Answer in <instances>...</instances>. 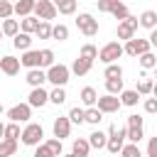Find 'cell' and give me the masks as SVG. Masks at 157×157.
<instances>
[{
    "label": "cell",
    "mask_w": 157,
    "mask_h": 157,
    "mask_svg": "<svg viewBox=\"0 0 157 157\" xmlns=\"http://www.w3.org/2000/svg\"><path fill=\"white\" fill-rule=\"evenodd\" d=\"M128 140V128H118V125H110L108 128V142H105V150L110 155H118L120 147L125 145Z\"/></svg>",
    "instance_id": "1"
},
{
    "label": "cell",
    "mask_w": 157,
    "mask_h": 157,
    "mask_svg": "<svg viewBox=\"0 0 157 157\" xmlns=\"http://www.w3.org/2000/svg\"><path fill=\"white\" fill-rule=\"evenodd\" d=\"M20 137H22V145H27V147H37V145L44 140V128H42L39 123H27L25 130L20 132Z\"/></svg>",
    "instance_id": "2"
},
{
    "label": "cell",
    "mask_w": 157,
    "mask_h": 157,
    "mask_svg": "<svg viewBox=\"0 0 157 157\" xmlns=\"http://www.w3.org/2000/svg\"><path fill=\"white\" fill-rule=\"evenodd\" d=\"M69 78H71V69L66 64H52L47 69V81L54 83V86H66Z\"/></svg>",
    "instance_id": "3"
},
{
    "label": "cell",
    "mask_w": 157,
    "mask_h": 157,
    "mask_svg": "<svg viewBox=\"0 0 157 157\" xmlns=\"http://www.w3.org/2000/svg\"><path fill=\"white\" fill-rule=\"evenodd\" d=\"M76 27H78V32L86 34V37H96V34H98V20H96L91 12H81V15L76 17Z\"/></svg>",
    "instance_id": "4"
},
{
    "label": "cell",
    "mask_w": 157,
    "mask_h": 157,
    "mask_svg": "<svg viewBox=\"0 0 157 157\" xmlns=\"http://www.w3.org/2000/svg\"><path fill=\"white\" fill-rule=\"evenodd\" d=\"M120 56H123V44H120V42H108V44H103V47L98 49V59H101L103 64L118 61Z\"/></svg>",
    "instance_id": "5"
},
{
    "label": "cell",
    "mask_w": 157,
    "mask_h": 157,
    "mask_svg": "<svg viewBox=\"0 0 157 157\" xmlns=\"http://www.w3.org/2000/svg\"><path fill=\"white\" fill-rule=\"evenodd\" d=\"M147 49H152V44H150V39H135V37H130V39H125V47H123V54H128V56H140L142 52H147Z\"/></svg>",
    "instance_id": "6"
},
{
    "label": "cell",
    "mask_w": 157,
    "mask_h": 157,
    "mask_svg": "<svg viewBox=\"0 0 157 157\" xmlns=\"http://www.w3.org/2000/svg\"><path fill=\"white\" fill-rule=\"evenodd\" d=\"M137 17H132V15H128V17H123L120 22H118V39H130V37H135V29H137Z\"/></svg>",
    "instance_id": "7"
},
{
    "label": "cell",
    "mask_w": 157,
    "mask_h": 157,
    "mask_svg": "<svg viewBox=\"0 0 157 157\" xmlns=\"http://www.w3.org/2000/svg\"><path fill=\"white\" fill-rule=\"evenodd\" d=\"M34 15L39 20H54L59 12H56V5L52 0H37L34 2Z\"/></svg>",
    "instance_id": "8"
},
{
    "label": "cell",
    "mask_w": 157,
    "mask_h": 157,
    "mask_svg": "<svg viewBox=\"0 0 157 157\" xmlns=\"http://www.w3.org/2000/svg\"><path fill=\"white\" fill-rule=\"evenodd\" d=\"M96 105H98V108L103 110V115H105V113H118L123 103H120V98H118L115 93H105V96H101V98L96 101Z\"/></svg>",
    "instance_id": "9"
},
{
    "label": "cell",
    "mask_w": 157,
    "mask_h": 157,
    "mask_svg": "<svg viewBox=\"0 0 157 157\" xmlns=\"http://www.w3.org/2000/svg\"><path fill=\"white\" fill-rule=\"evenodd\" d=\"M7 118L15 120V123H27L32 118V105L29 103H17V105H12L7 110Z\"/></svg>",
    "instance_id": "10"
},
{
    "label": "cell",
    "mask_w": 157,
    "mask_h": 157,
    "mask_svg": "<svg viewBox=\"0 0 157 157\" xmlns=\"http://www.w3.org/2000/svg\"><path fill=\"white\" fill-rule=\"evenodd\" d=\"M27 103H29L32 108H42V105L49 103V93H47L42 86H32V91H29V96H27Z\"/></svg>",
    "instance_id": "11"
},
{
    "label": "cell",
    "mask_w": 157,
    "mask_h": 157,
    "mask_svg": "<svg viewBox=\"0 0 157 157\" xmlns=\"http://www.w3.org/2000/svg\"><path fill=\"white\" fill-rule=\"evenodd\" d=\"M20 66H22V64H20V59H17V56H10V54H7V56H2V59H0V71H2V74H7V76L20 74Z\"/></svg>",
    "instance_id": "12"
},
{
    "label": "cell",
    "mask_w": 157,
    "mask_h": 157,
    "mask_svg": "<svg viewBox=\"0 0 157 157\" xmlns=\"http://www.w3.org/2000/svg\"><path fill=\"white\" fill-rule=\"evenodd\" d=\"M52 130H54V137H59V140L69 137V132H71V120H69V115H66V118H56Z\"/></svg>",
    "instance_id": "13"
},
{
    "label": "cell",
    "mask_w": 157,
    "mask_h": 157,
    "mask_svg": "<svg viewBox=\"0 0 157 157\" xmlns=\"http://www.w3.org/2000/svg\"><path fill=\"white\" fill-rule=\"evenodd\" d=\"M20 64L25 66V69H34V66H39V52L37 49H25L22 52V56H20Z\"/></svg>",
    "instance_id": "14"
},
{
    "label": "cell",
    "mask_w": 157,
    "mask_h": 157,
    "mask_svg": "<svg viewBox=\"0 0 157 157\" xmlns=\"http://www.w3.org/2000/svg\"><path fill=\"white\" fill-rule=\"evenodd\" d=\"M91 66H93V61L78 56V59H74V64H71L69 69H71V74H76V76H86V74L91 71Z\"/></svg>",
    "instance_id": "15"
},
{
    "label": "cell",
    "mask_w": 157,
    "mask_h": 157,
    "mask_svg": "<svg viewBox=\"0 0 157 157\" xmlns=\"http://www.w3.org/2000/svg\"><path fill=\"white\" fill-rule=\"evenodd\" d=\"M29 86H42L44 81H47V71H42V66H34V69H29L27 71V78H25Z\"/></svg>",
    "instance_id": "16"
},
{
    "label": "cell",
    "mask_w": 157,
    "mask_h": 157,
    "mask_svg": "<svg viewBox=\"0 0 157 157\" xmlns=\"http://www.w3.org/2000/svg\"><path fill=\"white\" fill-rule=\"evenodd\" d=\"M12 44H15V49H20V52H25V49H29L32 47V34L29 32H17L15 37H12Z\"/></svg>",
    "instance_id": "17"
},
{
    "label": "cell",
    "mask_w": 157,
    "mask_h": 157,
    "mask_svg": "<svg viewBox=\"0 0 157 157\" xmlns=\"http://www.w3.org/2000/svg\"><path fill=\"white\" fill-rule=\"evenodd\" d=\"M78 98H81V103L88 108V105H96L98 93H96V88H93V86H83V88H81V93H78Z\"/></svg>",
    "instance_id": "18"
},
{
    "label": "cell",
    "mask_w": 157,
    "mask_h": 157,
    "mask_svg": "<svg viewBox=\"0 0 157 157\" xmlns=\"http://www.w3.org/2000/svg\"><path fill=\"white\" fill-rule=\"evenodd\" d=\"M103 120V110L98 108V105H88L86 108V115H83V123H88V125H98Z\"/></svg>",
    "instance_id": "19"
},
{
    "label": "cell",
    "mask_w": 157,
    "mask_h": 157,
    "mask_svg": "<svg viewBox=\"0 0 157 157\" xmlns=\"http://www.w3.org/2000/svg\"><path fill=\"white\" fill-rule=\"evenodd\" d=\"M88 142H91V150H103L105 142H108V135H105L103 130H93V132L88 135Z\"/></svg>",
    "instance_id": "20"
},
{
    "label": "cell",
    "mask_w": 157,
    "mask_h": 157,
    "mask_svg": "<svg viewBox=\"0 0 157 157\" xmlns=\"http://www.w3.org/2000/svg\"><path fill=\"white\" fill-rule=\"evenodd\" d=\"M34 2L37 0H17L12 7H15V15L17 17H25V15H32L34 12Z\"/></svg>",
    "instance_id": "21"
},
{
    "label": "cell",
    "mask_w": 157,
    "mask_h": 157,
    "mask_svg": "<svg viewBox=\"0 0 157 157\" xmlns=\"http://www.w3.org/2000/svg\"><path fill=\"white\" fill-rule=\"evenodd\" d=\"M118 96H120V103H123V105H130V108H132V105H137V101H140V93H137L135 88H128V91L123 88Z\"/></svg>",
    "instance_id": "22"
},
{
    "label": "cell",
    "mask_w": 157,
    "mask_h": 157,
    "mask_svg": "<svg viewBox=\"0 0 157 157\" xmlns=\"http://www.w3.org/2000/svg\"><path fill=\"white\" fill-rule=\"evenodd\" d=\"M71 152H74L76 157H86V155L91 152V142H88L86 137H78V140H74V145H71Z\"/></svg>",
    "instance_id": "23"
},
{
    "label": "cell",
    "mask_w": 157,
    "mask_h": 157,
    "mask_svg": "<svg viewBox=\"0 0 157 157\" xmlns=\"http://www.w3.org/2000/svg\"><path fill=\"white\" fill-rule=\"evenodd\" d=\"M37 25H39V17H37V15H25V17L20 20V29H22V32H29V34H34Z\"/></svg>",
    "instance_id": "24"
},
{
    "label": "cell",
    "mask_w": 157,
    "mask_h": 157,
    "mask_svg": "<svg viewBox=\"0 0 157 157\" xmlns=\"http://www.w3.org/2000/svg\"><path fill=\"white\" fill-rule=\"evenodd\" d=\"M140 27H145V29H152V27H157V12L155 10H145L142 15H140Z\"/></svg>",
    "instance_id": "25"
},
{
    "label": "cell",
    "mask_w": 157,
    "mask_h": 157,
    "mask_svg": "<svg viewBox=\"0 0 157 157\" xmlns=\"http://www.w3.org/2000/svg\"><path fill=\"white\" fill-rule=\"evenodd\" d=\"M56 5V12L59 15H74L76 12V0H52Z\"/></svg>",
    "instance_id": "26"
},
{
    "label": "cell",
    "mask_w": 157,
    "mask_h": 157,
    "mask_svg": "<svg viewBox=\"0 0 157 157\" xmlns=\"http://www.w3.org/2000/svg\"><path fill=\"white\" fill-rule=\"evenodd\" d=\"M17 32H20V20L5 17V20H2V34H5V37H15Z\"/></svg>",
    "instance_id": "27"
},
{
    "label": "cell",
    "mask_w": 157,
    "mask_h": 157,
    "mask_svg": "<svg viewBox=\"0 0 157 157\" xmlns=\"http://www.w3.org/2000/svg\"><path fill=\"white\" fill-rule=\"evenodd\" d=\"M115 20H123V17H128L130 12H128V7H125V2H120V0H110V10H108Z\"/></svg>",
    "instance_id": "28"
},
{
    "label": "cell",
    "mask_w": 157,
    "mask_h": 157,
    "mask_svg": "<svg viewBox=\"0 0 157 157\" xmlns=\"http://www.w3.org/2000/svg\"><path fill=\"white\" fill-rule=\"evenodd\" d=\"M17 152V140H10V137H2L0 140V157H10Z\"/></svg>",
    "instance_id": "29"
},
{
    "label": "cell",
    "mask_w": 157,
    "mask_h": 157,
    "mask_svg": "<svg viewBox=\"0 0 157 157\" xmlns=\"http://www.w3.org/2000/svg\"><path fill=\"white\" fill-rule=\"evenodd\" d=\"M34 34H37V39H52V22L49 20H39Z\"/></svg>",
    "instance_id": "30"
},
{
    "label": "cell",
    "mask_w": 157,
    "mask_h": 157,
    "mask_svg": "<svg viewBox=\"0 0 157 157\" xmlns=\"http://www.w3.org/2000/svg\"><path fill=\"white\" fill-rule=\"evenodd\" d=\"M52 39H56V42H66L69 39V27L66 25H52Z\"/></svg>",
    "instance_id": "31"
},
{
    "label": "cell",
    "mask_w": 157,
    "mask_h": 157,
    "mask_svg": "<svg viewBox=\"0 0 157 157\" xmlns=\"http://www.w3.org/2000/svg\"><path fill=\"white\" fill-rule=\"evenodd\" d=\"M137 59H140V66H142V69H155V66H157V56L152 54V49L142 52Z\"/></svg>",
    "instance_id": "32"
},
{
    "label": "cell",
    "mask_w": 157,
    "mask_h": 157,
    "mask_svg": "<svg viewBox=\"0 0 157 157\" xmlns=\"http://www.w3.org/2000/svg\"><path fill=\"white\" fill-rule=\"evenodd\" d=\"M103 76H105V78H120V76H123V66H120L118 61H110V64H105Z\"/></svg>",
    "instance_id": "33"
},
{
    "label": "cell",
    "mask_w": 157,
    "mask_h": 157,
    "mask_svg": "<svg viewBox=\"0 0 157 157\" xmlns=\"http://www.w3.org/2000/svg\"><path fill=\"white\" fill-rule=\"evenodd\" d=\"M49 101H52V103H56V105L66 103V91H64V86H54V88L49 91Z\"/></svg>",
    "instance_id": "34"
},
{
    "label": "cell",
    "mask_w": 157,
    "mask_h": 157,
    "mask_svg": "<svg viewBox=\"0 0 157 157\" xmlns=\"http://www.w3.org/2000/svg\"><path fill=\"white\" fill-rule=\"evenodd\" d=\"M78 56H83V59H88V61H96V59H98V49H96L93 44H83L81 52H78Z\"/></svg>",
    "instance_id": "35"
},
{
    "label": "cell",
    "mask_w": 157,
    "mask_h": 157,
    "mask_svg": "<svg viewBox=\"0 0 157 157\" xmlns=\"http://www.w3.org/2000/svg\"><path fill=\"white\" fill-rule=\"evenodd\" d=\"M105 91L118 96V93L123 91V76H120V78H105Z\"/></svg>",
    "instance_id": "36"
},
{
    "label": "cell",
    "mask_w": 157,
    "mask_h": 157,
    "mask_svg": "<svg viewBox=\"0 0 157 157\" xmlns=\"http://www.w3.org/2000/svg\"><path fill=\"white\" fill-rule=\"evenodd\" d=\"M152 86H155V83H152L147 76H142V78L137 81V88H135V91H137L140 96H150V93H152Z\"/></svg>",
    "instance_id": "37"
},
{
    "label": "cell",
    "mask_w": 157,
    "mask_h": 157,
    "mask_svg": "<svg viewBox=\"0 0 157 157\" xmlns=\"http://www.w3.org/2000/svg\"><path fill=\"white\" fill-rule=\"evenodd\" d=\"M20 132H22V130H20V123H15V120H10V123L5 125V135H2V137H10V140H17V137H20Z\"/></svg>",
    "instance_id": "38"
},
{
    "label": "cell",
    "mask_w": 157,
    "mask_h": 157,
    "mask_svg": "<svg viewBox=\"0 0 157 157\" xmlns=\"http://www.w3.org/2000/svg\"><path fill=\"white\" fill-rule=\"evenodd\" d=\"M52 64H54V52H52V49H42V52H39V66L49 69Z\"/></svg>",
    "instance_id": "39"
},
{
    "label": "cell",
    "mask_w": 157,
    "mask_h": 157,
    "mask_svg": "<svg viewBox=\"0 0 157 157\" xmlns=\"http://www.w3.org/2000/svg\"><path fill=\"white\" fill-rule=\"evenodd\" d=\"M83 115H86V108L74 105V108L69 110V120H71V123H76V125H81V123H83Z\"/></svg>",
    "instance_id": "40"
},
{
    "label": "cell",
    "mask_w": 157,
    "mask_h": 157,
    "mask_svg": "<svg viewBox=\"0 0 157 157\" xmlns=\"http://www.w3.org/2000/svg\"><path fill=\"white\" fill-rule=\"evenodd\" d=\"M120 155H123V157H140V147H137V142L123 145V147H120Z\"/></svg>",
    "instance_id": "41"
},
{
    "label": "cell",
    "mask_w": 157,
    "mask_h": 157,
    "mask_svg": "<svg viewBox=\"0 0 157 157\" xmlns=\"http://www.w3.org/2000/svg\"><path fill=\"white\" fill-rule=\"evenodd\" d=\"M15 15V7H12V2L10 0H0V20H5V17H12Z\"/></svg>",
    "instance_id": "42"
},
{
    "label": "cell",
    "mask_w": 157,
    "mask_h": 157,
    "mask_svg": "<svg viewBox=\"0 0 157 157\" xmlns=\"http://www.w3.org/2000/svg\"><path fill=\"white\" fill-rule=\"evenodd\" d=\"M128 128V125H125ZM145 135H142V128H128V140L130 142H140Z\"/></svg>",
    "instance_id": "43"
},
{
    "label": "cell",
    "mask_w": 157,
    "mask_h": 157,
    "mask_svg": "<svg viewBox=\"0 0 157 157\" xmlns=\"http://www.w3.org/2000/svg\"><path fill=\"white\" fill-rule=\"evenodd\" d=\"M47 145H49L52 155H61V152H64V147H61V140H59V137H49V140H47Z\"/></svg>",
    "instance_id": "44"
},
{
    "label": "cell",
    "mask_w": 157,
    "mask_h": 157,
    "mask_svg": "<svg viewBox=\"0 0 157 157\" xmlns=\"http://www.w3.org/2000/svg\"><path fill=\"white\" fill-rule=\"evenodd\" d=\"M34 157H52L49 145H47V142H39V145H37V150H34Z\"/></svg>",
    "instance_id": "45"
},
{
    "label": "cell",
    "mask_w": 157,
    "mask_h": 157,
    "mask_svg": "<svg viewBox=\"0 0 157 157\" xmlns=\"http://www.w3.org/2000/svg\"><path fill=\"white\" fill-rule=\"evenodd\" d=\"M142 115H137V113H132V115H128V128H142Z\"/></svg>",
    "instance_id": "46"
},
{
    "label": "cell",
    "mask_w": 157,
    "mask_h": 157,
    "mask_svg": "<svg viewBox=\"0 0 157 157\" xmlns=\"http://www.w3.org/2000/svg\"><path fill=\"white\" fill-rule=\"evenodd\" d=\"M142 108H145V113H157V98H155V96H152V98H145Z\"/></svg>",
    "instance_id": "47"
},
{
    "label": "cell",
    "mask_w": 157,
    "mask_h": 157,
    "mask_svg": "<svg viewBox=\"0 0 157 157\" xmlns=\"http://www.w3.org/2000/svg\"><path fill=\"white\" fill-rule=\"evenodd\" d=\"M147 157H157V137H150V142H147Z\"/></svg>",
    "instance_id": "48"
},
{
    "label": "cell",
    "mask_w": 157,
    "mask_h": 157,
    "mask_svg": "<svg viewBox=\"0 0 157 157\" xmlns=\"http://www.w3.org/2000/svg\"><path fill=\"white\" fill-rule=\"evenodd\" d=\"M110 10V0H98V12H108Z\"/></svg>",
    "instance_id": "49"
},
{
    "label": "cell",
    "mask_w": 157,
    "mask_h": 157,
    "mask_svg": "<svg viewBox=\"0 0 157 157\" xmlns=\"http://www.w3.org/2000/svg\"><path fill=\"white\" fill-rule=\"evenodd\" d=\"M147 39H150V44H152V47H157V27H152V29H150V37H147Z\"/></svg>",
    "instance_id": "50"
},
{
    "label": "cell",
    "mask_w": 157,
    "mask_h": 157,
    "mask_svg": "<svg viewBox=\"0 0 157 157\" xmlns=\"http://www.w3.org/2000/svg\"><path fill=\"white\" fill-rule=\"evenodd\" d=\"M2 135H5V123L0 120V140H2Z\"/></svg>",
    "instance_id": "51"
},
{
    "label": "cell",
    "mask_w": 157,
    "mask_h": 157,
    "mask_svg": "<svg viewBox=\"0 0 157 157\" xmlns=\"http://www.w3.org/2000/svg\"><path fill=\"white\" fill-rule=\"evenodd\" d=\"M150 96H155V98H157V83L152 86V93H150Z\"/></svg>",
    "instance_id": "52"
},
{
    "label": "cell",
    "mask_w": 157,
    "mask_h": 157,
    "mask_svg": "<svg viewBox=\"0 0 157 157\" xmlns=\"http://www.w3.org/2000/svg\"><path fill=\"white\" fill-rule=\"evenodd\" d=\"M2 110H5V108H2V103H0V115H2Z\"/></svg>",
    "instance_id": "53"
},
{
    "label": "cell",
    "mask_w": 157,
    "mask_h": 157,
    "mask_svg": "<svg viewBox=\"0 0 157 157\" xmlns=\"http://www.w3.org/2000/svg\"><path fill=\"white\" fill-rule=\"evenodd\" d=\"M155 76H157V66H155Z\"/></svg>",
    "instance_id": "54"
},
{
    "label": "cell",
    "mask_w": 157,
    "mask_h": 157,
    "mask_svg": "<svg viewBox=\"0 0 157 157\" xmlns=\"http://www.w3.org/2000/svg\"><path fill=\"white\" fill-rule=\"evenodd\" d=\"M0 37H2V27H0Z\"/></svg>",
    "instance_id": "55"
}]
</instances>
